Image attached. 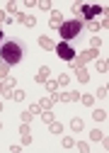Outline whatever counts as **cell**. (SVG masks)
I'll return each instance as SVG.
<instances>
[{
	"label": "cell",
	"instance_id": "6da1fadb",
	"mask_svg": "<svg viewBox=\"0 0 109 153\" xmlns=\"http://www.w3.org/2000/svg\"><path fill=\"white\" fill-rule=\"evenodd\" d=\"M0 59H3V63L7 66H15L22 61V46L17 42H5L3 46H0Z\"/></svg>",
	"mask_w": 109,
	"mask_h": 153
},
{
	"label": "cell",
	"instance_id": "7a4b0ae2",
	"mask_svg": "<svg viewBox=\"0 0 109 153\" xmlns=\"http://www.w3.org/2000/svg\"><path fill=\"white\" fill-rule=\"evenodd\" d=\"M58 32H61V39L63 42H70V39H75V36L82 32V22L80 20H68V22H63L58 27Z\"/></svg>",
	"mask_w": 109,
	"mask_h": 153
},
{
	"label": "cell",
	"instance_id": "3957f363",
	"mask_svg": "<svg viewBox=\"0 0 109 153\" xmlns=\"http://www.w3.org/2000/svg\"><path fill=\"white\" fill-rule=\"evenodd\" d=\"M92 59H97V49H90V51H82V53L78 56V59H73V61H70V66H73V68H82L85 63H90Z\"/></svg>",
	"mask_w": 109,
	"mask_h": 153
},
{
	"label": "cell",
	"instance_id": "277c9868",
	"mask_svg": "<svg viewBox=\"0 0 109 153\" xmlns=\"http://www.w3.org/2000/svg\"><path fill=\"white\" fill-rule=\"evenodd\" d=\"M53 51H56L63 61H73V59H75V51L70 49V44H68V42H61V44H58L56 49H53Z\"/></svg>",
	"mask_w": 109,
	"mask_h": 153
},
{
	"label": "cell",
	"instance_id": "5b68a950",
	"mask_svg": "<svg viewBox=\"0 0 109 153\" xmlns=\"http://www.w3.org/2000/svg\"><path fill=\"white\" fill-rule=\"evenodd\" d=\"M102 12H104V10H102L99 5H82V10H80L82 20H87V22H90V20H95V17L102 15Z\"/></svg>",
	"mask_w": 109,
	"mask_h": 153
},
{
	"label": "cell",
	"instance_id": "8992f818",
	"mask_svg": "<svg viewBox=\"0 0 109 153\" xmlns=\"http://www.w3.org/2000/svg\"><path fill=\"white\" fill-rule=\"evenodd\" d=\"M61 25H63V15H61V12H51V20H49V27H51V29H58Z\"/></svg>",
	"mask_w": 109,
	"mask_h": 153
},
{
	"label": "cell",
	"instance_id": "52a82bcc",
	"mask_svg": "<svg viewBox=\"0 0 109 153\" xmlns=\"http://www.w3.org/2000/svg\"><path fill=\"white\" fill-rule=\"evenodd\" d=\"M49 73H51V68H49V66H41L34 80H36V83H46V80H49Z\"/></svg>",
	"mask_w": 109,
	"mask_h": 153
},
{
	"label": "cell",
	"instance_id": "ba28073f",
	"mask_svg": "<svg viewBox=\"0 0 109 153\" xmlns=\"http://www.w3.org/2000/svg\"><path fill=\"white\" fill-rule=\"evenodd\" d=\"M53 102H58V95H51V97H46V100H41V102H36V105H39L41 109H51Z\"/></svg>",
	"mask_w": 109,
	"mask_h": 153
},
{
	"label": "cell",
	"instance_id": "9c48e42d",
	"mask_svg": "<svg viewBox=\"0 0 109 153\" xmlns=\"http://www.w3.org/2000/svg\"><path fill=\"white\" fill-rule=\"evenodd\" d=\"M39 46H41V49H46V51H53V49H56V44H53L49 36H39Z\"/></svg>",
	"mask_w": 109,
	"mask_h": 153
},
{
	"label": "cell",
	"instance_id": "30bf717a",
	"mask_svg": "<svg viewBox=\"0 0 109 153\" xmlns=\"http://www.w3.org/2000/svg\"><path fill=\"white\" fill-rule=\"evenodd\" d=\"M20 136H22V143L27 146L29 141H32V134H29V124H22V129H20Z\"/></svg>",
	"mask_w": 109,
	"mask_h": 153
},
{
	"label": "cell",
	"instance_id": "8fae6325",
	"mask_svg": "<svg viewBox=\"0 0 109 153\" xmlns=\"http://www.w3.org/2000/svg\"><path fill=\"white\" fill-rule=\"evenodd\" d=\"M80 97L78 92H63V95H58V100H63V102H75Z\"/></svg>",
	"mask_w": 109,
	"mask_h": 153
},
{
	"label": "cell",
	"instance_id": "7c38bea8",
	"mask_svg": "<svg viewBox=\"0 0 109 153\" xmlns=\"http://www.w3.org/2000/svg\"><path fill=\"white\" fill-rule=\"evenodd\" d=\"M82 27H87L90 32H95V34H97V32L102 29V25H99L97 20H90V22H82Z\"/></svg>",
	"mask_w": 109,
	"mask_h": 153
},
{
	"label": "cell",
	"instance_id": "4fadbf2b",
	"mask_svg": "<svg viewBox=\"0 0 109 153\" xmlns=\"http://www.w3.org/2000/svg\"><path fill=\"white\" fill-rule=\"evenodd\" d=\"M92 119H95V122H107V109H95Z\"/></svg>",
	"mask_w": 109,
	"mask_h": 153
},
{
	"label": "cell",
	"instance_id": "5bb4252c",
	"mask_svg": "<svg viewBox=\"0 0 109 153\" xmlns=\"http://www.w3.org/2000/svg\"><path fill=\"white\" fill-rule=\"evenodd\" d=\"M75 75H78V80H80V83H87V80H90V75H87L85 68H75Z\"/></svg>",
	"mask_w": 109,
	"mask_h": 153
},
{
	"label": "cell",
	"instance_id": "9a60e30c",
	"mask_svg": "<svg viewBox=\"0 0 109 153\" xmlns=\"http://www.w3.org/2000/svg\"><path fill=\"white\" fill-rule=\"evenodd\" d=\"M39 117H41L46 124H51V122H53V112H51V109H41V114H39Z\"/></svg>",
	"mask_w": 109,
	"mask_h": 153
},
{
	"label": "cell",
	"instance_id": "2e32d148",
	"mask_svg": "<svg viewBox=\"0 0 109 153\" xmlns=\"http://www.w3.org/2000/svg\"><path fill=\"white\" fill-rule=\"evenodd\" d=\"M10 97H12L15 102H22V100L27 97V95H24V90H12V95H10Z\"/></svg>",
	"mask_w": 109,
	"mask_h": 153
},
{
	"label": "cell",
	"instance_id": "e0dca14e",
	"mask_svg": "<svg viewBox=\"0 0 109 153\" xmlns=\"http://www.w3.org/2000/svg\"><path fill=\"white\" fill-rule=\"evenodd\" d=\"M90 139H92V141H95V143H97V141H102V143H104V134H102V131H97V129H95V131H90Z\"/></svg>",
	"mask_w": 109,
	"mask_h": 153
},
{
	"label": "cell",
	"instance_id": "ac0fdd59",
	"mask_svg": "<svg viewBox=\"0 0 109 153\" xmlns=\"http://www.w3.org/2000/svg\"><path fill=\"white\" fill-rule=\"evenodd\" d=\"M46 90H49L51 95H56V90H58V80H46Z\"/></svg>",
	"mask_w": 109,
	"mask_h": 153
},
{
	"label": "cell",
	"instance_id": "d6986e66",
	"mask_svg": "<svg viewBox=\"0 0 109 153\" xmlns=\"http://www.w3.org/2000/svg\"><path fill=\"white\" fill-rule=\"evenodd\" d=\"M20 117H22V124H29V122L34 119V114H32V112L27 109V112H22V114H20Z\"/></svg>",
	"mask_w": 109,
	"mask_h": 153
},
{
	"label": "cell",
	"instance_id": "ffe728a7",
	"mask_svg": "<svg viewBox=\"0 0 109 153\" xmlns=\"http://www.w3.org/2000/svg\"><path fill=\"white\" fill-rule=\"evenodd\" d=\"M70 129L73 131H82V119H73L70 122Z\"/></svg>",
	"mask_w": 109,
	"mask_h": 153
},
{
	"label": "cell",
	"instance_id": "44dd1931",
	"mask_svg": "<svg viewBox=\"0 0 109 153\" xmlns=\"http://www.w3.org/2000/svg\"><path fill=\"white\" fill-rule=\"evenodd\" d=\"M49 129H51V134H61V131H63V126H61L58 122H51V124H49Z\"/></svg>",
	"mask_w": 109,
	"mask_h": 153
},
{
	"label": "cell",
	"instance_id": "7402d4cb",
	"mask_svg": "<svg viewBox=\"0 0 109 153\" xmlns=\"http://www.w3.org/2000/svg\"><path fill=\"white\" fill-rule=\"evenodd\" d=\"M80 100H82V105H87V107H92V102H95L92 95H80Z\"/></svg>",
	"mask_w": 109,
	"mask_h": 153
},
{
	"label": "cell",
	"instance_id": "603a6c76",
	"mask_svg": "<svg viewBox=\"0 0 109 153\" xmlns=\"http://www.w3.org/2000/svg\"><path fill=\"white\" fill-rule=\"evenodd\" d=\"M68 80H70L68 73H61V75H58V85H68Z\"/></svg>",
	"mask_w": 109,
	"mask_h": 153
},
{
	"label": "cell",
	"instance_id": "cb8c5ba5",
	"mask_svg": "<svg viewBox=\"0 0 109 153\" xmlns=\"http://www.w3.org/2000/svg\"><path fill=\"white\" fill-rule=\"evenodd\" d=\"M7 71H10L7 63H0V78H7Z\"/></svg>",
	"mask_w": 109,
	"mask_h": 153
},
{
	"label": "cell",
	"instance_id": "d4e9b609",
	"mask_svg": "<svg viewBox=\"0 0 109 153\" xmlns=\"http://www.w3.org/2000/svg\"><path fill=\"white\" fill-rule=\"evenodd\" d=\"M90 46H92V49H99V46H102V39H97V36H92V39H90Z\"/></svg>",
	"mask_w": 109,
	"mask_h": 153
},
{
	"label": "cell",
	"instance_id": "484cf974",
	"mask_svg": "<svg viewBox=\"0 0 109 153\" xmlns=\"http://www.w3.org/2000/svg\"><path fill=\"white\" fill-rule=\"evenodd\" d=\"M73 146H75V141H73L70 136H66V139H63V148H73Z\"/></svg>",
	"mask_w": 109,
	"mask_h": 153
},
{
	"label": "cell",
	"instance_id": "4316f807",
	"mask_svg": "<svg viewBox=\"0 0 109 153\" xmlns=\"http://www.w3.org/2000/svg\"><path fill=\"white\" fill-rule=\"evenodd\" d=\"M39 7L41 10H51V3H49V0H39Z\"/></svg>",
	"mask_w": 109,
	"mask_h": 153
},
{
	"label": "cell",
	"instance_id": "83f0119b",
	"mask_svg": "<svg viewBox=\"0 0 109 153\" xmlns=\"http://www.w3.org/2000/svg\"><path fill=\"white\" fill-rule=\"evenodd\" d=\"M97 71H102V73H107V61H97Z\"/></svg>",
	"mask_w": 109,
	"mask_h": 153
},
{
	"label": "cell",
	"instance_id": "f1b7e54d",
	"mask_svg": "<svg viewBox=\"0 0 109 153\" xmlns=\"http://www.w3.org/2000/svg\"><path fill=\"white\" fill-rule=\"evenodd\" d=\"M7 12H12V15H17V3H10V5H7Z\"/></svg>",
	"mask_w": 109,
	"mask_h": 153
},
{
	"label": "cell",
	"instance_id": "f546056e",
	"mask_svg": "<svg viewBox=\"0 0 109 153\" xmlns=\"http://www.w3.org/2000/svg\"><path fill=\"white\" fill-rule=\"evenodd\" d=\"M78 151H80V153H87L90 146H87V143H78Z\"/></svg>",
	"mask_w": 109,
	"mask_h": 153
},
{
	"label": "cell",
	"instance_id": "4dcf8cb0",
	"mask_svg": "<svg viewBox=\"0 0 109 153\" xmlns=\"http://www.w3.org/2000/svg\"><path fill=\"white\" fill-rule=\"evenodd\" d=\"M80 10H82V5H80V3H75V5H73V12H75V15H80Z\"/></svg>",
	"mask_w": 109,
	"mask_h": 153
},
{
	"label": "cell",
	"instance_id": "1f68e13d",
	"mask_svg": "<svg viewBox=\"0 0 109 153\" xmlns=\"http://www.w3.org/2000/svg\"><path fill=\"white\" fill-rule=\"evenodd\" d=\"M3 22H5V12L0 10V27H3Z\"/></svg>",
	"mask_w": 109,
	"mask_h": 153
},
{
	"label": "cell",
	"instance_id": "d6a6232c",
	"mask_svg": "<svg viewBox=\"0 0 109 153\" xmlns=\"http://www.w3.org/2000/svg\"><path fill=\"white\" fill-rule=\"evenodd\" d=\"M0 112H3V102H0Z\"/></svg>",
	"mask_w": 109,
	"mask_h": 153
},
{
	"label": "cell",
	"instance_id": "836d02e7",
	"mask_svg": "<svg viewBox=\"0 0 109 153\" xmlns=\"http://www.w3.org/2000/svg\"><path fill=\"white\" fill-rule=\"evenodd\" d=\"M0 39H3V32H0Z\"/></svg>",
	"mask_w": 109,
	"mask_h": 153
},
{
	"label": "cell",
	"instance_id": "e575fe53",
	"mask_svg": "<svg viewBox=\"0 0 109 153\" xmlns=\"http://www.w3.org/2000/svg\"><path fill=\"white\" fill-rule=\"evenodd\" d=\"M0 126H3V124H0Z\"/></svg>",
	"mask_w": 109,
	"mask_h": 153
}]
</instances>
